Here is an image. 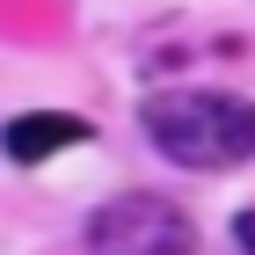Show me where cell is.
<instances>
[{"label":"cell","instance_id":"obj_4","mask_svg":"<svg viewBox=\"0 0 255 255\" xmlns=\"http://www.w3.org/2000/svg\"><path fill=\"white\" fill-rule=\"evenodd\" d=\"M234 241H241V255H255V212H241V219H234Z\"/></svg>","mask_w":255,"mask_h":255},{"label":"cell","instance_id":"obj_1","mask_svg":"<svg viewBox=\"0 0 255 255\" xmlns=\"http://www.w3.org/2000/svg\"><path fill=\"white\" fill-rule=\"evenodd\" d=\"M138 124H146V138H153L160 160L197 168V175H219V168L255 160V102L248 95L175 88V95H153V102H146Z\"/></svg>","mask_w":255,"mask_h":255},{"label":"cell","instance_id":"obj_3","mask_svg":"<svg viewBox=\"0 0 255 255\" xmlns=\"http://www.w3.org/2000/svg\"><path fill=\"white\" fill-rule=\"evenodd\" d=\"M80 138H88V124H80V117L29 110V117H15L7 131H0V146H7V160H15V168H37V160H51L59 146H80Z\"/></svg>","mask_w":255,"mask_h":255},{"label":"cell","instance_id":"obj_2","mask_svg":"<svg viewBox=\"0 0 255 255\" xmlns=\"http://www.w3.org/2000/svg\"><path fill=\"white\" fill-rule=\"evenodd\" d=\"M88 255H197V226L182 204L153 190H124L110 204H95L88 219Z\"/></svg>","mask_w":255,"mask_h":255}]
</instances>
